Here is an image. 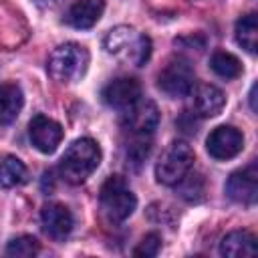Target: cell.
I'll return each instance as SVG.
<instances>
[{
  "instance_id": "obj_1",
  "label": "cell",
  "mask_w": 258,
  "mask_h": 258,
  "mask_svg": "<svg viewBox=\"0 0 258 258\" xmlns=\"http://www.w3.org/2000/svg\"><path fill=\"white\" fill-rule=\"evenodd\" d=\"M101 163V147L91 137L73 141L58 161V173L67 183L79 185L93 175Z\"/></svg>"
},
{
  "instance_id": "obj_2",
  "label": "cell",
  "mask_w": 258,
  "mask_h": 258,
  "mask_svg": "<svg viewBox=\"0 0 258 258\" xmlns=\"http://www.w3.org/2000/svg\"><path fill=\"white\" fill-rule=\"evenodd\" d=\"M89 50L79 42H64L56 46L48 56V75L60 83L71 85L85 77L89 69Z\"/></svg>"
},
{
  "instance_id": "obj_3",
  "label": "cell",
  "mask_w": 258,
  "mask_h": 258,
  "mask_svg": "<svg viewBox=\"0 0 258 258\" xmlns=\"http://www.w3.org/2000/svg\"><path fill=\"white\" fill-rule=\"evenodd\" d=\"M105 50L117 56L131 60L135 67L147 62L151 54V40L145 34H139L131 26H115L105 36Z\"/></svg>"
},
{
  "instance_id": "obj_4",
  "label": "cell",
  "mask_w": 258,
  "mask_h": 258,
  "mask_svg": "<svg viewBox=\"0 0 258 258\" xmlns=\"http://www.w3.org/2000/svg\"><path fill=\"white\" fill-rule=\"evenodd\" d=\"M99 200H101V208H103L105 216L111 222L127 220L137 208V198L127 187V183H125V179L121 175H111L101 185Z\"/></svg>"
},
{
  "instance_id": "obj_5",
  "label": "cell",
  "mask_w": 258,
  "mask_h": 258,
  "mask_svg": "<svg viewBox=\"0 0 258 258\" xmlns=\"http://www.w3.org/2000/svg\"><path fill=\"white\" fill-rule=\"evenodd\" d=\"M194 149L185 141H173L155 163V179L163 185H175L194 167Z\"/></svg>"
},
{
  "instance_id": "obj_6",
  "label": "cell",
  "mask_w": 258,
  "mask_h": 258,
  "mask_svg": "<svg viewBox=\"0 0 258 258\" xmlns=\"http://www.w3.org/2000/svg\"><path fill=\"white\" fill-rule=\"evenodd\" d=\"M157 87L173 99L189 95L196 87V75H194L191 64L179 56L167 60L165 67L157 75Z\"/></svg>"
},
{
  "instance_id": "obj_7",
  "label": "cell",
  "mask_w": 258,
  "mask_h": 258,
  "mask_svg": "<svg viewBox=\"0 0 258 258\" xmlns=\"http://www.w3.org/2000/svg\"><path fill=\"white\" fill-rule=\"evenodd\" d=\"M127 111L123 113V127L139 137L151 135L157 125H159V109L151 99H137L135 103H131L129 107H125Z\"/></svg>"
},
{
  "instance_id": "obj_8",
  "label": "cell",
  "mask_w": 258,
  "mask_h": 258,
  "mask_svg": "<svg viewBox=\"0 0 258 258\" xmlns=\"http://www.w3.org/2000/svg\"><path fill=\"white\" fill-rule=\"evenodd\" d=\"M242 147H244V137L232 125H220V127L212 129L208 139H206L208 153L214 159H220V161L236 157L242 151Z\"/></svg>"
},
{
  "instance_id": "obj_9",
  "label": "cell",
  "mask_w": 258,
  "mask_h": 258,
  "mask_svg": "<svg viewBox=\"0 0 258 258\" xmlns=\"http://www.w3.org/2000/svg\"><path fill=\"white\" fill-rule=\"evenodd\" d=\"M226 196L232 202L252 206L258 198V169L256 163H250L234 171L226 181Z\"/></svg>"
},
{
  "instance_id": "obj_10",
  "label": "cell",
  "mask_w": 258,
  "mask_h": 258,
  "mask_svg": "<svg viewBox=\"0 0 258 258\" xmlns=\"http://www.w3.org/2000/svg\"><path fill=\"white\" fill-rule=\"evenodd\" d=\"M62 135V127L50 117L36 115L28 123V137L40 153H52L60 145Z\"/></svg>"
},
{
  "instance_id": "obj_11",
  "label": "cell",
  "mask_w": 258,
  "mask_h": 258,
  "mask_svg": "<svg viewBox=\"0 0 258 258\" xmlns=\"http://www.w3.org/2000/svg\"><path fill=\"white\" fill-rule=\"evenodd\" d=\"M40 224L42 230L46 232V236H50L52 240H64L71 230H73V214L64 204L58 202H48L42 210H40Z\"/></svg>"
},
{
  "instance_id": "obj_12",
  "label": "cell",
  "mask_w": 258,
  "mask_h": 258,
  "mask_svg": "<svg viewBox=\"0 0 258 258\" xmlns=\"http://www.w3.org/2000/svg\"><path fill=\"white\" fill-rule=\"evenodd\" d=\"M101 97L109 107L125 109L141 97V85L133 77H119L105 85Z\"/></svg>"
},
{
  "instance_id": "obj_13",
  "label": "cell",
  "mask_w": 258,
  "mask_h": 258,
  "mask_svg": "<svg viewBox=\"0 0 258 258\" xmlns=\"http://www.w3.org/2000/svg\"><path fill=\"white\" fill-rule=\"evenodd\" d=\"M194 113L198 117H216L226 105L224 93L216 85H198L194 91Z\"/></svg>"
},
{
  "instance_id": "obj_14",
  "label": "cell",
  "mask_w": 258,
  "mask_h": 258,
  "mask_svg": "<svg viewBox=\"0 0 258 258\" xmlns=\"http://www.w3.org/2000/svg\"><path fill=\"white\" fill-rule=\"evenodd\" d=\"M256 236L248 230L228 232L220 242V254L228 258H252L256 256Z\"/></svg>"
},
{
  "instance_id": "obj_15",
  "label": "cell",
  "mask_w": 258,
  "mask_h": 258,
  "mask_svg": "<svg viewBox=\"0 0 258 258\" xmlns=\"http://www.w3.org/2000/svg\"><path fill=\"white\" fill-rule=\"evenodd\" d=\"M105 12V0H79L69 8L67 22L75 28L95 26Z\"/></svg>"
},
{
  "instance_id": "obj_16",
  "label": "cell",
  "mask_w": 258,
  "mask_h": 258,
  "mask_svg": "<svg viewBox=\"0 0 258 258\" xmlns=\"http://www.w3.org/2000/svg\"><path fill=\"white\" fill-rule=\"evenodd\" d=\"M24 95L16 83L0 85V125H10L22 111Z\"/></svg>"
},
{
  "instance_id": "obj_17",
  "label": "cell",
  "mask_w": 258,
  "mask_h": 258,
  "mask_svg": "<svg viewBox=\"0 0 258 258\" xmlns=\"http://www.w3.org/2000/svg\"><path fill=\"white\" fill-rule=\"evenodd\" d=\"M236 40L250 54L258 50V14L256 12H250L236 22Z\"/></svg>"
},
{
  "instance_id": "obj_18",
  "label": "cell",
  "mask_w": 258,
  "mask_h": 258,
  "mask_svg": "<svg viewBox=\"0 0 258 258\" xmlns=\"http://www.w3.org/2000/svg\"><path fill=\"white\" fill-rule=\"evenodd\" d=\"M212 71L222 79H238L242 75V62L236 54L228 50H216L210 58Z\"/></svg>"
},
{
  "instance_id": "obj_19",
  "label": "cell",
  "mask_w": 258,
  "mask_h": 258,
  "mask_svg": "<svg viewBox=\"0 0 258 258\" xmlns=\"http://www.w3.org/2000/svg\"><path fill=\"white\" fill-rule=\"evenodd\" d=\"M26 181V165L16 155H6L0 161V183L4 187H18Z\"/></svg>"
},
{
  "instance_id": "obj_20",
  "label": "cell",
  "mask_w": 258,
  "mask_h": 258,
  "mask_svg": "<svg viewBox=\"0 0 258 258\" xmlns=\"http://www.w3.org/2000/svg\"><path fill=\"white\" fill-rule=\"evenodd\" d=\"M179 198H183L185 202H200L204 198L206 191V181L200 173H191V169L175 183Z\"/></svg>"
},
{
  "instance_id": "obj_21",
  "label": "cell",
  "mask_w": 258,
  "mask_h": 258,
  "mask_svg": "<svg viewBox=\"0 0 258 258\" xmlns=\"http://www.w3.org/2000/svg\"><path fill=\"white\" fill-rule=\"evenodd\" d=\"M38 250H40V242H38L34 236H28V234L16 236V238H12V240L6 244V254H8V256H16V258L36 256Z\"/></svg>"
},
{
  "instance_id": "obj_22",
  "label": "cell",
  "mask_w": 258,
  "mask_h": 258,
  "mask_svg": "<svg viewBox=\"0 0 258 258\" xmlns=\"http://www.w3.org/2000/svg\"><path fill=\"white\" fill-rule=\"evenodd\" d=\"M161 250V236L151 232V234H145L141 238V242L133 248V256H141V258H153L157 256Z\"/></svg>"
},
{
  "instance_id": "obj_23",
  "label": "cell",
  "mask_w": 258,
  "mask_h": 258,
  "mask_svg": "<svg viewBox=\"0 0 258 258\" xmlns=\"http://www.w3.org/2000/svg\"><path fill=\"white\" fill-rule=\"evenodd\" d=\"M254 99H256V85H254L252 91H250V107H252V111H256V103H254Z\"/></svg>"
}]
</instances>
